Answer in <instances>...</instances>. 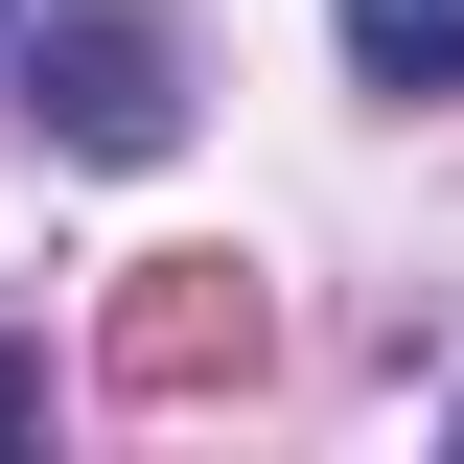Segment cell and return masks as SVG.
Returning a JSON list of instances; mask_svg holds the SVG:
<instances>
[{"label":"cell","instance_id":"1","mask_svg":"<svg viewBox=\"0 0 464 464\" xmlns=\"http://www.w3.org/2000/svg\"><path fill=\"white\" fill-rule=\"evenodd\" d=\"M256 348H279V302L232 279V256H140V279H116V395H140V418H186V395H232Z\"/></svg>","mask_w":464,"mask_h":464},{"label":"cell","instance_id":"2","mask_svg":"<svg viewBox=\"0 0 464 464\" xmlns=\"http://www.w3.org/2000/svg\"><path fill=\"white\" fill-rule=\"evenodd\" d=\"M24 93H47V140H70V163H163V140H186V93H163V24H140V0H70Z\"/></svg>","mask_w":464,"mask_h":464},{"label":"cell","instance_id":"3","mask_svg":"<svg viewBox=\"0 0 464 464\" xmlns=\"http://www.w3.org/2000/svg\"><path fill=\"white\" fill-rule=\"evenodd\" d=\"M372 93H464V0H325Z\"/></svg>","mask_w":464,"mask_h":464},{"label":"cell","instance_id":"4","mask_svg":"<svg viewBox=\"0 0 464 464\" xmlns=\"http://www.w3.org/2000/svg\"><path fill=\"white\" fill-rule=\"evenodd\" d=\"M0 441H24V348H0Z\"/></svg>","mask_w":464,"mask_h":464}]
</instances>
